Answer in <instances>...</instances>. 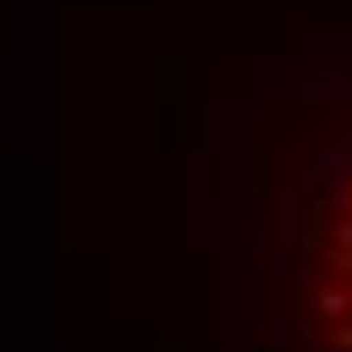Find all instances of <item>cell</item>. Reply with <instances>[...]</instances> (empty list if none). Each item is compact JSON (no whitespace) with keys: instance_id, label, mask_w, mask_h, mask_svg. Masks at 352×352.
Masks as SVG:
<instances>
[{"instance_id":"cell-1","label":"cell","mask_w":352,"mask_h":352,"mask_svg":"<svg viewBox=\"0 0 352 352\" xmlns=\"http://www.w3.org/2000/svg\"><path fill=\"white\" fill-rule=\"evenodd\" d=\"M255 219L292 352H352V61L267 109Z\"/></svg>"}]
</instances>
